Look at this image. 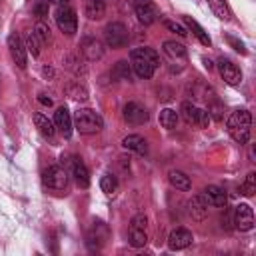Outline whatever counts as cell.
Segmentation results:
<instances>
[{"mask_svg": "<svg viewBox=\"0 0 256 256\" xmlns=\"http://www.w3.org/2000/svg\"><path fill=\"white\" fill-rule=\"evenodd\" d=\"M8 50H10V56H12V60L16 62V66L24 70L26 64H28V58H26V46H24L22 38H20L16 32L8 36Z\"/></svg>", "mask_w": 256, "mask_h": 256, "instance_id": "11", "label": "cell"}, {"mask_svg": "<svg viewBox=\"0 0 256 256\" xmlns=\"http://www.w3.org/2000/svg\"><path fill=\"white\" fill-rule=\"evenodd\" d=\"M44 74H46V76H52V74H54V72H52V70H50V68H44Z\"/></svg>", "mask_w": 256, "mask_h": 256, "instance_id": "42", "label": "cell"}, {"mask_svg": "<svg viewBox=\"0 0 256 256\" xmlns=\"http://www.w3.org/2000/svg\"><path fill=\"white\" fill-rule=\"evenodd\" d=\"M70 96L74 98V100H86L88 98V94H86V90L82 88V86H74V88H70Z\"/></svg>", "mask_w": 256, "mask_h": 256, "instance_id": "37", "label": "cell"}, {"mask_svg": "<svg viewBox=\"0 0 256 256\" xmlns=\"http://www.w3.org/2000/svg\"><path fill=\"white\" fill-rule=\"evenodd\" d=\"M38 100H40V104H44V106H52V98H46V94H40Z\"/></svg>", "mask_w": 256, "mask_h": 256, "instance_id": "40", "label": "cell"}, {"mask_svg": "<svg viewBox=\"0 0 256 256\" xmlns=\"http://www.w3.org/2000/svg\"><path fill=\"white\" fill-rule=\"evenodd\" d=\"M56 24H58V28H60L64 34L72 36V34L78 30V16H76V12H74L72 8L64 6V8H60L58 14H56Z\"/></svg>", "mask_w": 256, "mask_h": 256, "instance_id": "10", "label": "cell"}, {"mask_svg": "<svg viewBox=\"0 0 256 256\" xmlns=\"http://www.w3.org/2000/svg\"><path fill=\"white\" fill-rule=\"evenodd\" d=\"M164 54H166L168 58H172V60H186V58H188L186 48H184L182 44L174 42V40L164 42Z\"/></svg>", "mask_w": 256, "mask_h": 256, "instance_id": "23", "label": "cell"}, {"mask_svg": "<svg viewBox=\"0 0 256 256\" xmlns=\"http://www.w3.org/2000/svg\"><path fill=\"white\" fill-rule=\"evenodd\" d=\"M202 198L206 200V204L216 206V208H224L228 202V196H226L224 188H220V186H206L202 192Z\"/></svg>", "mask_w": 256, "mask_h": 256, "instance_id": "16", "label": "cell"}, {"mask_svg": "<svg viewBox=\"0 0 256 256\" xmlns=\"http://www.w3.org/2000/svg\"><path fill=\"white\" fill-rule=\"evenodd\" d=\"M54 126H56L66 138L72 134V116H70V112H68L64 106L56 110V114H54Z\"/></svg>", "mask_w": 256, "mask_h": 256, "instance_id": "17", "label": "cell"}, {"mask_svg": "<svg viewBox=\"0 0 256 256\" xmlns=\"http://www.w3.org/2000/svg\"><path fill=\"white\" fill-rule=\"evenodd\" d=\"M84 12L90 20H100L106 14V2L104 0H86L84 2Z\"/></svg>", "mask_w": 256, "mask_h": 256, "instance_id": "20", "label": "cell"}, {"mask_svg": "<svg viewBox=\"0 0 256 256\" xmlns=\"http://www.w3.org/2000/svg\"><path fill=\"white\" fill-rule=\"evenodd\" d=\"M166 28H168L170 32H174V34H178V36H182V38H186V36H188V32H186V28H184L182 24H176V22H172V20H168V22H166Z\"/></svg>", "mask_w": 256, "mask_h": 256, "instance_id": "36", "label": "cell"}, {"mask_svg": "<svg viewBox=\"0 0 256 256\" xmlns=\"http://www.w3.org/2000/svg\"><path fill=\"white\" fill-rule=\"evenodd\" d=\"M184 22H186L188 30H190V32H192V34H194V36H196V38H198V40H200L204 46H210V44H212V40H210L208 32H206V30H204V28H202V26H200V24H198L194 18L186 16V18H184Z\"/></svg>", "mask_w": 256, "mask_h": 256, "instance_id": "22", "label": "cell"}, {"mask_svg": "<svg viewBox=\"0 0 256 256\" xmlns=\"http://www.w3.org/2000/svg\"><path fill=\"white\" fill-rule=\"evenodd\" d=\"M34 124H36V128L40 130V134H42L44 138H54L56 126H54V122H50L44 114H34Z\"/></svg>", "mask_w": 256, "mask_h": 256, "instance_id": "24", "label": "cell"}, {"mask_svg": "<svg viewBox=\"0 0 256 256\" xmlns=\"http://www.w3.org/2000/svg\"><path fill=\"white\" fill-rule=\"evenodd\" d=\"M44 184L52 190H66L68 188V172L60 166H50L44 172Z\"/></svg>", "mask_w": 256, "mask_h": 256, "instance_id": "8", "label": "cell"}, {"mask_svg": "<svg viewBox=\"0 0 256 256\" xmlns=\"http://www.w3.org/2000/svg\"><path fill=\"white\" fill-rule=\"evenodd\" d=\"M134 14H136V18H138L144 26L154 24V22L158 20V16H160L158 8H156L154 2H150V0H136V2H134Z\"/></svg>", "mask_w": 256, "mask_h": 256, "instance_id": "7", "label": "cell"}, {"mask_svg": "<svg viewBox=\"0 0 256 256\" xmlns=\"http://www.w3.org/2000/svg\"><path fill=\"white\" fill-rule=\"evenodd\" d=\"M48 0H34L32 4V12L38 16V18H46L48 16Z\"/></svg>", "mask_w": 256, "mask_h": 256, "instance_id": "34", "label": "cell"}, {"mask_svg": "<svg viewBox=\"0 0 256 256\" xmlns=\"http://www.w3.org/2000/svg\"><path fill=\"white\" fill-rule=\"evenodd\" d=\"M148 118H150V116H148L146 108H142L140 104L128 102V104L124 106V120H126L128 124H146Z\"/></svg>", "mask_w": 256, "mask_h": 256, "instance_id": "14", "label": "cell"}, {"mask_svg": "<svg viewBox=\"0 0 256 256\" xmlns=\"http://www.w3.org/2000/svg\"><path fill=\"white\" fill-rule=\"evenodd\" d=\"M130 64L126 62V60H120L114 68H112V78H116V80H130Z\"/></svg>", "mask_w": 256, "mask_h": 256, "instance_id": "28", "label": "cell"}, {"mask_svg": "<svg viewBox=\"0 0 256 256\" xmlns=\"http://www.w3.org/2000/svg\"><path fill=\"white\" fill-rule=\"evenodd\" d=\"M228 42L234 46V50H238V52H242V54L246 52V50H244V44H242V42H238L234 36H228Z\"/></svg>", "mask_w": 256, "mask_h": 256, "instance_id": "39", "label": "cell"}, {"mask_svg": "<svg viewBox=\"0 0 256 256\" xmlns=\"http://www.w3.org/2000/svg\"><path fill=\"white\" fill-rule=\"evenodd\" d=\"M218 70H220V76L224 78L226 84L238 86V84L242 82V72H240V68H238L234 62H230V60H226V58H220V60H218Z\"/></svg>", "mask_w": 256, "mask_h": 256, "instance_id": "12", "label": "cell"}, {"mask_svg": "<svg viewBox=\"0 0 256 256\" xmlns=\"http://www.w3.org/2000/svg\"><path fill=\"white\" fill-rule=\"evenodd\" d=\"M204 66H206V68H208V70H210V68H212V66H214V64H212V62H210V60H208V58H204Z\"/></svg>", "mask_w": 256, "mask_h": 256, "instance_id": "41", "label": "cell"}, {"mask_svg": "<svg viewBox=\"0 0 256 256\" xmlns=\"http://www.w3.org/2000/svg\"><path fill=\"white\" fill-rule=\"evenodd\" d=\"M250 128H252V116L248 110H236L228 118V134L234 142L246 144L250 140Z\"/></svg>", "mask_w": 256, "mask_h": 256, "instance_id": "2", "label": "cell"}, {"mask_svg": "<svg viewBox=\"0 0 256 256\" xmlns=\"http://www.w3.org/2000/svg\"><path fill=\"white\" fill-rule=\"evenodd\" d=\"M26 50L36 58V56H40V48H42V42L36 38V34L34 32H28V36H26Z\"/></svg>", "mask_w": 256, "mask_h": 256, "instance_id": "30", "label": "cell"}, {"mask_svg": "<svg viewBox=\"0 0 256 256\" xmlns=\"http://www.w3.org/2000/svg\"><path fill=\"white\" fill-rule=\"evenodd\" d=\"M130 60H132V68L138 78H152L156 68L160 66V56L156 54V50L146 48V46L134 48L130 52Z\"/></svg>", "mask_w": 256, "mask_h": 256, "instance_id": "1", "label": "cell"}, {"mask_svg": "<svg viewBox=\"0 0 256 256\" xmlns=\"http://www.w3.org/2000/svg\"><path fill=\"white\" fill-rule=\"evenodd\" d=\"M122 146H124L126 150L138 152V154H142V156L148 154V142H146L142 136H138V134H130V136H126V138L122 140Z\"/></svg>", "mask_w": 256, "mask_h": 256, "instance_id": "19", "label": "cell"}, {"mask_svg": "<svg viewBox=\"0 0 256 256\" xmlns=\"http://www.w3.org/2000/svg\"><path fill=\"white\" fill-rule=\"evenodd\" d=\"M222 112H224V108H222V104H220L218 100H212V102L208 104V114H210V118L222 120Z\"/></svg>", "mask_w": 256, "mask_h": 256, "instance_id": "35", "label": "cell"}, {"mask_svg": "<svg viewBox=\"0 0 256 256\" xmlns=\"http://www.w3.org/2000/svg\"><path fill=\"white\" fill-rule=\"evenodd\" d=\"M146 222H148V218L144 214H138V216L132 218V226L130 228H142V230H146Z\"/></svg>", "mask_w": 256, "mask_h": 256, "instance_id": "38", "label": "cell"}, {"mask_svg": "<svg viewBox=\"0 0 256 256\" xmlns=\"http://www.w3.org/2000/svg\"><path fill=\"white\" fill-rule=\"evenodd\" d=\"M74 124H76V130L80 134H96L104 128V120L98 112L90 110V108H82L76 112L74 116Z\"/></svg>", "mask_w": 256, "mask_h": 256, "instance_id": "3", "label": "cell"}, {"mask_svg": "<svg viewBox=\"0 0 256 256\" xmlns=\"http://www.w3.org/2000/svg\"><path fill=\"white\" fill-rule=\"evenodd\" d=\"M52 2H56V4H66L68 0H52Z\"/></svg>", "mask_w": 256, "mask_h": 256, "instance_id": "43", "label": "cell"}, {"mask_svg": "<svg viewBox=\"0 0 256 256\" xmlns=\"http://www.w3.org/2000/svg\"><path fill=\"white\" fill-rule=\"evenodd\" d=\"M100 188H102V192H106V194H114L116 188H118V180H116L112 174H106V176H102V180H100Z\"/></svg>", "mask_w": 256, "mask_h": 256, "instance_id": "32", "label": "cell"}, {"mask_svg": "<svg viewBox=\"0 0 256 256\" xmlns=\"http://www.w3.org/2000/svg\"><path fill=\"white\" fill-rule=\"evenodd\" d=\"M188 206H190V216H192L194 220H204V218H206V214H208V204H206V200H204L202 196H194Z\"/></svg>", "mask_w": 256, "mask_h": 256, "instance_id": "21", "label": "cell"}, {"mask_svg": "<svg viewBox=\"0 0 256 256\" xmlns=\"http://www.w3.org/2000/svg\"><path fill=\"white\" fill-rule=\"evenodd\" d=\"M72 176L76 180V184L80 188H88L90 184V174H88V168L86 164L80 160V158H72Z\"/></svg>", "mask_w": 256, "mask_h": 256, "instance_id": "18", "label": "cell"}, {"mask_svg": "<svg viewBox=\"0 0 256 256\" xmlns=\"http://www.w3.org/2000/svg\"><path fill=\"white\" fill-rule=\"evenodd\" d=\"M108 238H110L108 226L98 220V222H94V224L90 226V230H88V234H86V244H88L90 250H100V248L108 242Z\"/></svg>", "mask_w": 256, "mask_h": 256, "instance_id": "6", "label": "cell"}, {"mask_svg": "<svg viewBox=\"0 0 256 256\" xmlns=\"http://www.w3.org/2000/svg\"><path fill=\"white\" fill-rule=\"evenodd\" d=\"M104 40L110 48H122L128 42V30L122 22H112L104 30Z\"/></svg>", "mask_w": 256, "mask_h": 256, "instance_id": "5", "label": "cell"}, {"mask_svg": "<svg viewBox=\"0 0 256 256\" xmlns=\"http://www.w3.org/2000/svg\"><path fill=\"white\" fill-rule=\"evenodd\" d=\"M192 232L190 230H186V228H176V230H172L170 232V236H168V246H170V250H184V248H188L190 244H192Z\"/></svg>", "mask_w": 256, "mask_h": 256, "instance_id": "13", "label": "cell"}, {"mask_svg": "<svg viewBox=\"0 0 256 256\" xmlns=\"http://www.w3.org/2000/svg\"><path fill=\"white\" fill-rule=\"evenodd\" d=\"M146 242H148L146 230H142V228H130V244L134 248H142Z\"/></svg>", "mask_w": 256, "mask_h": 256, "instance_id": "29", "label": "cell"}, {"mask_svg": "<svg viewBox=\"0 0 256 256\" xmlns=\"http://www.w3.org/2000/svg\"><path fill=\"white\" fill-rule=\"evenodd\" d=\"M80 52L84 54L86 60L94 62V60H100V58H102L104 48H102L100 40H96V38H84V40L80 42Z\"/></svg>", "mask_w": 256, "mask_h": 256, "instance_id": "15", "label": "cell"}, {"mask_svg": "<svg viewBox=\"0 0 256 256\" xmlns=\"http://www.w3.org/2000/svg\"><path fill=\"white\" fill-rule=\"evenodd\" d=\"M240 192H242L244 196H254V192H256V174H254V172H250V174L246 176V180H244L242 186H240Z\"/></svg>", "mask_w": 256, "mask_h": 256, "instance_id": "31", "label": "cell"}, {"mask_svg": "<svg viewBox=\"0 0 256 256\" xmlns=\"http://www.w3.org/2000/svg\"><path fill=\"white\" fill-rule=\"evenodd\" d=\"M168 180H170V184H172L176 190L188 192V190L192 188V182H190V178H188L184 172H180V170H172V172L168 174Z\"/></svg>", "mask_w": 256, "mask_h": 256, "instance_id": "25", "label": "cell"}, {"mask_svg": "<svg viewBox=\"0 0 256 256\" xmlns=\"http://www.w3.org/2000/svg\"><path fill=\"white\" fill-rule=\"evenodd\" d=\"M34 34H36V38H38L42 44H48V42H50V28H48L44 22H38V24H36Z\"/></svg>", "mask_w": 256, "mask_h": 256, "instance_id": "33", "label": "cell"}, {"mask_svg": "<svg viewBox=\"0 0 256 256\" xmlns=\"http://www.w3.org/2000/svg\"><path fill=\"white\" fill-rule=\"evenodd\" d=\"M232 224L240 230V232H250L254 228V212L248 204H238L234 208V220Z\"/></svg>", "mask_w": 256, "mask_h": 256, "instance_id": "9", "label": "cell"}, {"mask_svg": "<svg viewBox=\"0 0 256 256\" xmlns=\"http://www.w3.org/2000/svg\"><path fill=\"white\" fill-rule=\"evenodd\" d=\"M176 124H178V112L172 108H164L160 112V126L166 130H174Z\"/></svg>", "mask_w": 256, "mask_h": 256, "instance_id": "26", "label": "cell"}, {"mask_svg": "<svg viewBox=\"0 0 256 256\" xmlns=\"http://www.w3.org/2000/svg\"><path fill=\"white\" fill-rule=\"evenodd\" d=\"M180 112H182L184 120H186L188 124H192V126L208 128V124H210V114H208L206 110L198 108V106L192 104V102H184L182 108H180Z\"/></svg>", "mask_w": 256, "mask_h": 256, "instance_id": "4", "label": "cell"}, {"mask_svg": "<svg viewBox=\"0 0 256 256\" xmlns=\"http://www.w3.org/2000/svg\"><path fill=\"white\" fill-rule=\"evenodd\" d=\"M208 6H210V10L214 12L216 18H220V20H228L230 18V8H228L226 0H208Z\"/></svg>", "mask_w": 256, "mask_h": 256, "instance_id": "27", "label": "cell"}]
</instances>
